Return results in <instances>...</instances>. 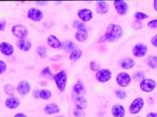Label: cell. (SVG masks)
Wrapping results in <instances>:
<instances>
[{
    "label": "cell",
    "instance_id": "obj_1",
    "mask_svg": "<svg viewBox=\"0 0 157 117\" xmlns=\"http://www.w3.org/2000/svg\"><path fill=\"white\" fill-rule=\"evenodd\" d=\"M123 36V28L118 24H109L106 28L105 35L101 36L98 42H116Z\"/></svg>",
    "mask_w": 157,
    "mask_h": 117
},
{
    "label": "cell",
    "instance_id": "obj_2",
    "mask_svg": "<svg viewBox=\"0 0 157 117\" xmlns=\"http://www.w3.org/2000/svg\"><path fill=\"white\" fill-rule=\"evenodd\" d=\"M12 35L17 38L18 39H23L26 38L29 35V29L25 25L23 24H15L12 26L11 28Z\"/></svg>",
    "mask_w": 157,
    "mask_h": 117
},
{
    "label": "cell",
    "instance_id": "obj_3",
    "mask_svg": "<svg viewBox=\"0 0 157 117\" xmlns=\"http://www.w3.org/2000/svg\"><path fill=\"white\" fill-rule=\"evenodd\" d=\"M54 81L60 91L61 92L64 91L66 84H67V74H66V72L60 71L59 73H57L54 76Z\"/></svg>",
    "mask_w": 157,
    "mask_h": 117
},
{
    "label": "cell",
    "instance_id": "obj_4",
    "mask_svg": "<svg viewBox=\"0 0 157 117\" xmlns=\"http://www.w3.org/2000/svg\"><path fill=\"white\" fill-rule=\"evenodd\" d=\"M143 106H144V100L141 97H138V98L133 100V102L129 107V111L131 114H137V113L141 111Z\"/></svg>",
    "mask_w": 157,
    "mask_h": 117
},
{
    "label": "cell",
    "instance_id": "obj_5",
    "mask_svg": "<svg viewBox=\"0 0 157 117\" xmlns=\"http://www.w3.org/2000/svg\"><path fill=\"white\" fill-rule=\"evenodd\" d=\"M112 71L109 69H101V70H98L95 74V78L98 80V82L101 83H105L111 80L112 78Z\"/></svg>",
    "mask_w": 157,
    "mask_h": 117
},
{
    "label": "cell",
    "instance_id": "obj_6",
    "mask_svg": "<svg viewBox=\"0 0 157 117\" xmlns=\"http://www.w3.org/2000/svg\"><path fill=\"white\" fill-rule=\"evenodd\" d=\"M28 17L33 21H41L43 17H44V13L38 8L32 7L28 10Z\"/></svg>",
    "mask_w": 157,
    "mask_h": 117
},
{
    "label": "cell",
    "instance_id": "obj_7",
    "mask_svg": "<svg viewBox=\"0 0 157 117\" xmlns=\"http://www.w3.org/2000/svg\"><path fill=\"white\" fill-rule=\"evenodd\" d=\"M156 87V82L152 79H143L140 83V88L144 92H152Z\"/></svg>",
    "mask_w": 157,
    "mask_h": 117
},
{
    "label": "cell",
    "instance_id": "obj_8",
    "mask_svg": "<svg viewBox=\"0 0 157 117\" xmlns=\"http://www.w3.org/2000/svg\"><path fill=\"white\" fill-rule=\"evenodd\" d=\"M116 80H117V83L121 87H127V86H129L130 82H131V76H130L128 73L122 72V73H120V74H118Z\"/></svg>",
    "mask_w": 157,
    "mask_h": 117
},
{
    "label": "cell",
    "instance_id": "obj_9",
    "mask_svg": "<svg viewBox=\"0 0 157 117\" xmlns=\"http://www.w3.org/2000/svg\"><path fill=\"white\" fill-rule=\"evenodd\" d=\"M0 53L6 57H9L14 53V46L8 42H0Z\"/></svg>",
    "mask_w": 157,
    "mask_h": 117
},
{
    "label": "cell",
    "instance_id": "obj_10",
    "mask_svg": "<svg viewBox=\"0 0 157 117\" xmlns=\"http://www.w3.org/2000/svg\"><path fill=\"white\" fill-rule=\"evenodd\" d=\"M16 91H17L21 96L28 95L31 92V84L28 81H21L19 82L16 86Z\"/></svg>",
    "mask_w": 157,
    "mask_h": 117
},
{
    "label": "cell",
    "instance_id": "obj_11",
    "mask_svg": "<svg viewBox=\"0 0 157 117\" xmlns=\"http://www.w3.org/2000/svg\"><path fill=\"white\" fill-rule=\"evenodd\" d=\"M147 46L144 43H137V45L133 48V55H134L136 58H141V57H144L147 53Z\"/></svg>",
    "mask_w": 157,
    "mask_h": 117
},
{
    "label": "cell",
    "instance_id": "obj_12",
    "mask_svg": "<svg viewBox=\"0 0 157 117\" xmlns=\"http://www.w3.org/2000/svg\"><path fill=\"white\" fill-rule=\"evenodd\" d=\"M113 5H115L116 10L120 15H125L128 12V4L123 0H117L113 2Z\"/></svg>",
    "mask_w": 157,
    "mask_h": 117
},
{
    "label": "cell",
    "instance_id": "obj_13",
    "mask_svg": "<svg viewBox=\"0 0 157 117\" xmlns=\"http://www.w3.org/2000/svg\"><path fill=\"white\" fill-rule=\"evenodd\" d=\"M16 46L18 48V49H21L22 52H29L32 49V42L28 38H23V39H17L16 42Z\"/></svg>",
    "mask_w": 157,
    "mask_h": 117
},
{
    "label": "cell",
    "instance_id": "obj_14",
    "mask_svg": "<svg viewBox=\"0 0 157 117\" xmlns=\"http://www.w3.org/2000/svg\"><path fill=\"white\" fill-rule=\"evenodd\" d=\"M92 11L90 10V9H87V8H83V9H80L78 11V17L80 20H82L83 23L84 22H87L89 21L90 19L92 18Z\"/></svg>",
    "mask_w": 157,
    "mask_h": 117
},
{
    "label": "cell",
    "instance_id": "obj_15",
    "mask_svg": "<svg viewBox=\"0 0 157 117\" xmlns=\"http://www.w3.org/2000/svg\"><path fill=\"white\" fill-rule=\"evenodd\" d=\"M4 104L8 109H16L19 105H21V101H19V99L16 98V97L10 96V97H7V98H6Z\"/></svg>",
    "mask_w": 157,
    "mask_h": 117
},
{
    "label": "cell",
    "instance_id": "obj_16",
    "mask_svg": "<svg viewBox=\"0 0 157 117\" xmlns=\"http://www.w3.org/2000/svg\"><path fill=\"white\" fill-rule=\"evenodd\" d=\"M47 42L48 45L53 49H61L62 48V42L59 41V38L55 35H49L47 38Z\"/></svg>",
    "mask_w": 157,
    "mask_h": 117
},
{
    "label": "cell",
    "instance_id": "obj_17",
    "mask_svg": "<svg viewBox=\"0 0 157 117\" xmlns=\"http://www.w3.org/2000/svg\"><path fill=\"white\" fill-rule=\"evenodd\" d=\"M125 108L120 105V104H116L112 107V114L113 117H124L125 116Z\"/></svg>",
    "mask_w": 157,
    "mask_h": 117
},
{
    "label": "cell",
    "instance_id": "obj_18",
    "mask_svg": "<svg viewBox=\"0 0 157 117\" xmlns=\"http://www.w3.org/2000/svg\"><path fill=\"white\" fill-rule=\"evenodd\" d=\"M73 98H74V101H75V105L77 108L83 110L87 106V102L86 100L84 99V97L81 96V95H73Z\"/></svg>",
    "mask_w": 157,
    "mask_h": 117
},
{
    "label": "cell",
    "instance_id": "obj_19",
    "mask_svg": "<svg viewBox=\"0 0 157 117\" xmlns=\"http://www.w3.org/2000/svg\"><path fill=\"white\" fill-rule=\"evenodd\" d=\"M44 110L47 114H57L60 111V107L55 103H50L45 106Z\"/></svg>",
    "mask_w": 157,
    "mask_h": 117
},
{
    "label": "cell",
    "instance_id": "obj_20",
    "mask_svg": "<svg viewBox=\"0 0 157 117\" xmlns=\"http://www.w3.org/2000/svg\"><path fill=\"white\" fill-rule=\"evenodd\" d=\"M96 10L101 14H105L109 11V4L105 1H99L96 3Z\"/></svg>",
    "mask_w": 157,
    "mask_h": 117
},
{
    "label": "cell",
    "instance_id": "obj_21",
    "mask_svg": "<svg viewBox=\"0 0 157 117\" xmlns=\"http://www.w3.org/2000/svg\"><path fill=\"white\" fill-rule=\"evenodd\" d=\"M85 93V88L81 82H78L73 86V95H81L83 96V94Z\"/></svg>",
    "mask_w": 157,
    "mask_h": 117
},
{
    "label": "cell",
    "instance_id": "obj_22",
    "mask_svg": "<svg viewBox=\"0 0 157 117\" xmlns=\"http://www.w3.org/2000/svg\"><path fill=\"white\" fill-rule=\"evenodd\" d=\"M75 38L78 42H83L88 38V33L87 31H78L75 33Z\"/></svg>",
    "mask_w": 157,
    "mask_h": 117
},
{
    "label": "cell",
    "instance_id": "obj_23",
    "mask_svg": "<svg viewBox=\"0 0 157 117\" xmlns=\"http://www.w3.org/2000/svg\"><path fill=\"white\" fill-rule=\"evenodd\" d=\"M134 66H135V62L133 61L132 59H130V58H127L125 60H123L122 63H121V67L123 69H125V70L132 69Z\"/></svg>",
    "mask_w": 157,
    "mask_h": 117
},
{
    "label": "cell",
    "instance_id": "obj_24",
    "mask_svg": "<svg viewBox=\"0 0 157 117\" xmlns=\"http://www.w3.org/2000/svg\"><path fill=\"white\" fill-rule=\"evenodd\" d=\"M82 55V52L80 51V49H73V51L71 52V53H70V56H69V58H70V61H72V62H76L77 60L80 59V57H81Z\"/></svg>",
    "mask_w": 157,
    "mask_h": 117
},
{
    "label": "cell",
    "instance_id": "obj_25",
    "mask_svg": "<svg viewBox=\"0 0 157 117\" xmlns=\"http://www.w3.org/2000/svg\"><path fill=\"white\" fill-rule=\"evenodd\" d=\"M52 97V92L48 89H43L40 90V94H39V98H41L43 100H48Z\"/></svg>",
    "mask_w": 157,
    "mask_h": 117
},
{
    "label": "cell",
    "instance_id": "obj_26",
    "mask_svg": "<svg viewBox=\"0 0 157 117\" xmlns=\"http://www.w3.org/2000/svg\"><path fill=\"white\" fill-rule=\"evenodd\" d=\"M62 49H64L66 52H72L75 49V45L71 41H65L62 43Z\"/></svg>",
    "mask_w": 157,
    "mask_h": 117
},
{
    "label": "cell",
    "instance_id": "obj_27",
    "mask_svg": "<svg viewBox=\"0 0 157 117\" xmlns=\"http://www.w3.org/2000/svg\"><path fill=\"white\" fill-rule=\"evenodd\" d=\"M15 92V88L12 84H6L4 86V93L6 95H8V97L13 96Z\"/></svg>",
    "mask_w": 157,
    "mask_h": 117
},
{
    "label": "cell",
    "instance_id": "obj_28",
    "mask_svg": "<svg viewBox=\"0 0 157 117\" xmlns=\"http://www.w3.org/2000/svg\"><path fill=\"white\" fill-rule=\"evenodd\" d=\"M147 65H148L150 68L156 69V67H157V57L150 56L149 58L147 59Z\"/></svg>",
    "mask_w": 157,
    "mask_h": 117
},
{
    "label": "cell",
    "instance_id": "obj_29",
    "mask_svg": "<svg viewBox=\"0 0 157 117\" xmlns=\"http://www.w3.org/2000/svg\"><path fill=\"white\" fill-rule=\"evenodd\" d=\"M36 53H38V55L41 57L42 59H44L47 57V49L45 48V46H38V49H36Z\"/></svg>",
    "mask_w": 157,
    "mask_h": 117
},
{
    "label": "cell",
    "instance_id": "obj_30",
    "mask_svg": "<svg viewBox=\"0 0 157 117\" xmlns=\"http://www.w3.org/2000/svg\"><path fill=\"white\" fill-rule=\"evenodd\" d=\"M135 18L137 19V20H143V19H146L148 18V14H146V13L144 12H136L135 13Z\"/></svg>",
    "mask_w": 157,
    "mask_h": 117
},
{
    "label": "cell",
    "instance_id": "obj_31",
    "mask_svg": "<svg viewBox=\"0 0 157 117\" xmlns=\"http://www.w3.org/2000/svg\"><path fill=\"white\" fill-rule=\"evenodd\" d=\"M73 25H74V27L77 28L78 31H87V29H86V26L84 25V23H83V22L74 21V23H73Z\"/></svg>",
    "mask_w": 157,
    "mask_h": 117
},
{
    "label": "cell",
    "instance_id": "obj_32",
    "mask_svg": "<svg viewBox=\"0 0 157 117\" xmlns=\"http://www.w3.org/2000/svg\"><path fill=\"white\" fill-rule=\"evenodd\" d=\"M6 70H7V65H6V63L3 61V60H0V75L3 74V73H5Z\"/></svg>",
    "mask_w": 157,
    "mask_h": 117
},
{
    "label": "cell",
    "instance_id": "obj_33",
    "mask_svg": "<svg viewBox=\"0 0 157 117\" xmlns=\"http://www.w3.org/2000/svg\"><path fill=\"white\" fill-rule=\"evenodd\" d=\"M116 95H117V97H118V98H120V99H125V98H126V96H127L126 92L122 91V90H117V91H116Z\"/></svg>",
    "mask_w": 157,
    "mask_h": 117
},
{
    "label": "cell",
    "instance_id": "obj_34",
    "mask_svg": "<svg viewBox=\"0 0 157 117\" xmlns=\"http://www.w3.org/2000/svg\"><path fill=\"white\" fill-rule=\"evenodd\" d=\"M42 75L45 76V77H52L51 74V71H50V68L49 67H46V68L42 71Z\"/></svg>",
    "mask_w": 157,
    "mask_h": 117
},
{
    "label": "cell",
    "instance_id": "obj_35",
    "mask_svg": "<svg viewBox=\"0 0 157 117\" xmlns=\"http://www.w3.org/2000/svg\"><path fill=\"white\" fill-rule=\"evenodd\" d=\"M148 26L150 28H153V29L157 28V19H152L151 21H149L148 22Z\"/></svg>",
    "mask_w": 157,
    "mask_h": 117
},
{
    "label": "cell",
    "instance_id": "obj_36",
    "mask_svg": "<svg viewBox=\"0 0 157 117\" xmlns=\"http://www.w3.org/2000/svg\"><path fill=\"white\" fill-rule=\"evenodd\" d=\"M90 69H91L92 71H98L99 66H98V64H96V63L91 62V63H90Z\"/></svg>",
    "mask_w": 157,
    "mask_h": 117
},
{
    "label": "cell",
    "instance_id": "obj_37",
    "mask_svg": "<svg viewBox=\"0 0 157 117\" xmlns=\"http://www.w3.org/2000/svg\"><path fill=\"white\" fill-rule=\"evenodd\" d=\"M74 116H76V117H81L82 116V110L77 108V107H75V109H74Z\"/></svg>",
    "mask_w": 157,
    "mask_h": 117
},
{
    "label": "cell",
    "instance_id": "obj_38",
    "mask_svg": "<svg viewBox=\"0 0 157 117\" xmlns=\"http://www.w3.org/2000/svg\"><path fill=\"white\" fill-rule=\"evenodd\" d=\"M6 26V20L5 19H0V31H4Z\"/></svg>",
    "mask_w": 157,
    "mask_h": 117
},
{
    "label": "cell",
    "instance_id": "obj_39",
    "mask_svg": "<svg viewBox=\"0 0 157 117\" xmlns=\"http://www.w3.org/2000/svg\"><path fill=\"white\" fill-rule=\"evenodd\" d=\"M135 78H136L137 80L143 79V78H144V74H143V73H137V74L135 75Z\"/></svg>",
    "mask_w": 157,
    "mask_h": 117
},
{
    "label": "cell",
    "instance_id": "obj_40",
    "mask_svg": "<svg viewBox=\"0 0 157 117\" xmlns=\"http://www.w3.org/2000/svg\"><path fill=\"white\" fill-rule=\"evenodd\" d=\"M151 43L153 45V46H157V36L156 35H154L152 38V39H151Z\"/></svg>",
    "mask_w": 157,
    "mask_h": 117
},
{
    "label": "cell",
    "instance_id": "obj_41",
    "mask_svg": "<svg viewBox=\"0 0 157 117\" xmlns=\"http://www.w3.org/2000/svg\"><path fill=\"white\" fill-rule=\"evenodd\" d=\"M39 94H40V90H35L33 92V95H34V98H39Z\"/></svg>",
    "mask_w": 157,
    "mask_h": 117
},
{
    "label": "cell",
    "instance_id": "obj_42",
    "mask_svg": "<svg viewBox=\"0 0 157 117\" xmlns=\"http://www.w3.org/2000/svg\"><path fill=\"white\" fill-rule=\"evenodd\" d=\"M13 117H28L26 116L25 113H21V112H18V113H16V114L13 116Z\"/></svg>",
    "mask_w": 157,
    "mask_h": 117
},
{
    "label": "cell",
    "instance_id": "obj_43",
    "mask_svg": "<svg viewBox=\"0 0 157 117\" xmlns=\"http://www.w3.org/2000/svg\"><path fill=\"white\" fill-rule=\"evenodd\" d=\"M147 117H157V114L155 112H149L148 114H147Z\"/></svg>",
    "mask_w": 157,
    "mask_h": 117
},
{
    "label": "cell",
    "instance_id": "obj_44",
    "mask_svg": "<svg viewBox=\"0 0 157 117\" xmlns=\"http://www.w3.org/2000/svg\"><path fill=\"white\" fill-rule=\"evenodd\" d=\"M157 0H154V9L155 10H157Z\"/></svg>",
    "mask_w": 157,
    "mask_h": 117
},
{
    "label": "cell",
    "instance_id": "obj_45",
    "mask_svg": "<svg viewBox=\"0 0 157 117\" xmlns=\"http://www.w3.org/2000/svg\"><path fill=\"white\" fill-rule=\"evenodd\" d=\"M57 117H64V116H57Z\"/></svg>",
    "mask_w": 157,
    "mask_h": 117
}]
</instances>
